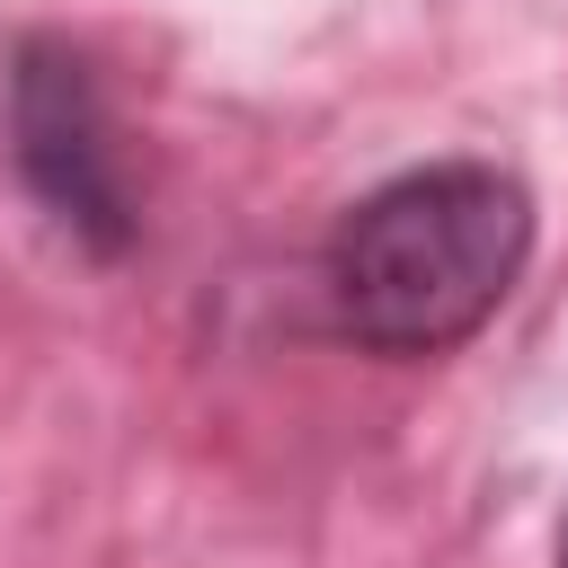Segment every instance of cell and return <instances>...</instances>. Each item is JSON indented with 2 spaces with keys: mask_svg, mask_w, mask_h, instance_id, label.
<instances>
[{
  "mask_svg": "<svg viewBox=\"0 0 568 568\" xmlns=\"http://www.w3.org/2000/svg\"><path fill=\"white\" fill-rule=\"evenodd\" d=\"M532 195L497 160H417L320 240V311L346 346L426 364L470 346L532 266Z\"/></svg>",
  "mask_w": 568,
  "mask_h": 568,
  "instance_id": "cell-1",
  "label": "cell"
},
{
  "mask_svg": "<svg viewBox=\"0 0 568 568\" xmlns=\"http://www.w3.org/2000/svg\"><path fill=\"white\" fill-rule=\"evenodd\" d=\"M0 151L18 169V186L36 195V213L89 248V257H133L142 240V186L124 160V124L106 98V71L80 36L62 27H27L0 62Z\"/></svg>",
  "mask_w": 568,
  "mask_h": 568,
  "instance_id": "cell-2",
  "label": "cell"
},
{
  "mask_svg": "<svg viewBox=\"0 0 568 568\" xmlns=\"http://www.w3.org/2000/svg\"><path fill=\"white\" fill-rule=\"evenodd\" d=\"M550 568H568V524H559V559H550Z\"/></svg>",
  "mask_w": 568,
  "mask_h": 568,
  "instance_id": "cell-3",
  "label": "cell"
}]
</instances>
